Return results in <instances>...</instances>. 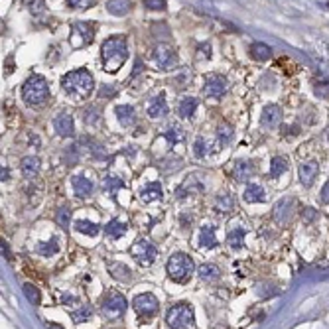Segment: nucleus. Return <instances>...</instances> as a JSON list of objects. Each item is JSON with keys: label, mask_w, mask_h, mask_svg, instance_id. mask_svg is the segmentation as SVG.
<instances>
[{"label": "nucleus", "mask_w": 329, "mask_h": 329, "mask_svg": "<svg viewBox=\"0 0 329 329\" xmlns=\"http://www.w3.org/2000/svg\"><path fill=\"white\" fill-rule=\"evenodd\" d=\"M93 87H95V81H93V75L87 69L69 71L61 79V89L65 93V97L69 101H73L75 105L83 103L93 93Z\"/></svg>", "instance_id": "nucleus-1"}, {"label": "nucleus", "mask_w": 329, "mask_h": 329, "mask_svg": "<svg viewBox=\"0 0 329 329\" xmlns=\"http://www.w3.org/2000/svg\"><path fill=\"white\" fill-rule=\"evenodd\" d=\"M101 57H103V67L107 73H114L122 67V63L128 57V46L125 36H112L103 42L101 48Z\"/></svg>", "instance_id": "nucleus-2"}, {"label": "nucleus", "mask_w": 329, "mask_h": 329, "mask_svg": "<svg viewBox=\"0 0 329 329\" xmlns=\"http://www.w3.org/2000/svg\"><path fill=\"white\" fill-rule=\"evenodd\" d=\"M22 99L26 107L30 109H44L50 101V85L42 75H32L24 87H22Z\"/></svg>", "instance_id": "nucleus-3"}, {"label": "nucleus", "mask_w": 329, "mask_h": 329, "mask_svg": "<svg viewBox=\"0 0 329 329\" xmlns=\"http://www.w3.org/2000/svg\"><path fill=\"white\" fill-rule=\"evenodd\" d=\"M166 270H168V276L174 282L185 284L191 278V274H193V260L185 255V253H176V255L168 260Z\"/></svg>", "instance_id": "nucleus-4"}, {"label": "nucleus", "mask_w": 329, "mask_h": 329, "mask_svg": "<svg viewBox=\"0 0 329 329\" xmlns=\"http://www.w3.org/2000/svg\"><path fill=\"white\" fill-rule=\"evenodd\" d=\"M166 323L170 329H191L195 323V315L191 306L187 304H176L166 313Z\"/></svg>", "instance_id": "nucleus-5"}, {"label": "nucleus", "mask_w": 329, "mask_h": 329, "mask_svg": "<svg viewBox=\"0 0 329 329\" xmlns=\"http://www.w3.org/2000/svg\"><path fill=\"white\" fill-rule=\"evenodd\" d=\"M130 255L132 258L140 264V266H152L154 264V260H156V256H158V249L146 240V238H138L132 246H130Z\"/></svg>", "instance_id": "nucleus-6"}, {"label": "nucleus", "mask_w": 329, "mask_h": 329, "mask_svg": "<svg viewBox=\"0 0 329 329\" xmlns=\"http://www.w3.org/2000/svg\"><path fill=\"white\" fill-rule=\"evenodd\" d=\"M127 300H125V296L118 292H109L105 296V300L101 302V311H103V315L105 317H109V319H116V317H120L125 311H127Z\"/></svg>", "instance_id": "nucleus-7"}, {"label": "nucleus", "mask_w": 329, "mask_h": 329, "mask_svg": "<svg viewBox=\"0 0 329 329\" xmlns=\"http://www.w3.org/2000/svg\"><path fill=\"white\" fill-rule=\"evenodd\" d=\"M132 308L140 315V319H150V317H154L158 313L160 304H158V300H156L154 294L146 292V294H138L132 300Z\"/></svg>", "instance_id": "nucleus-8"}, {"label": "nucleus", "mask_w": 329, "mask_h": 329, "mask_svg": "<svg viewBox=\"0 0 329 329\" xmlns=\"http://www.w3.org/2000/svg\"><path fill=\"white\" fill-rule=\"evenodd\" d=\"M227 93V79L219 73H211L205 79L203 85V95L209 99H221Z\"/></svg>", "instance_id": "nucleus-9"}, {"label": "nucleus", "mask_w": 329, "mask_h": 329, "mask_svg": "<svg viewBox=\"0 0 329 329\" xmlns=\"http://www.w3.org/2000/svg\"><path fill=\"white\" fill-rule=\"evenodd\" d=\"M294 213H296V201H294V197H282L274 205V211H272L274 221L280 223V225H286L288 221H292Z\"/></svg>", "instance_id": "nucleus-10"}, {"label": "nucleus", "mask_w": 329, "mask_h": 329, "mask_svg": "<svg viewBox=\"0 0 329 329\" xmlns=\"http://www.w3.org/2000/svg\"><path fill=\"white\" fill-rule=\"evenodd\" d=\"M152 57H154L156 65L162 67V69H170V67L176 65V52H174L168 44H158V46L154 48Z\"/></svg>", "instance_id": "nucleus-11"}, {"label": "nucleus", "mask_w": 329, "mask_h": 329, "mask_svg": "<svg viewBox=\"0 0 329 329\" xmlns=\"http://www.w3.org/2000/svg\"><path fill=\"white\" fill-rule=\"evenodd\" d=\"M54 128H55V132H57L59 136H63V138H71V136H75L73 116H71L69 112H65V110L59 112L54 120Z\"/></svg>", "instance_id": "nucleus-12"}, {"label": "nucleus", "mask_w": 329, "mask_h": 329, "mask_svg": "<svg viewBox=\"0 0 329 329\" xmlns=\"http://www.w3.org/2000/svg\"><path fill=\"white\" fill-rule=\"evenodd\" d=\"M280 120H282V109L278 105H266L262 114H260V125L268 130H272L280 125Z\"/></svg>", "instance_id": "nucleus-13"}, {"label": "nucleus", "mask_w": 329, "mask_h": 329, "mask_svg": "<svg viewBox=\"0 0 329 329\" xmlns=\"http://www.w3.org/2000/svg\"><path fill=\"white\" fill-rule=\"evenodd\" d=\"M95 37V26L91 22H75L73 24V39H81V46L91 44Z\"/></svg>", "instance_id": "nucleus-14"}, {"label": "nucleus", "mask_w": 329, "mask_h": 329, "mask_svg": "<svg viewBox=\"0 0 329 329\" xmlns=\"http://www.w3.org/2000/svg\"><path fill=\"white\" fill-rule=\"evenodd\" d=\"M298 174H300V182H302V185L310 187L311 183L315 182L317 174H319V164H317V162H304V164L300 166Z\"/></svg>", "instance_id": "nucleus-15"}, {"label": "nucleus", "mask_w": 329, "mask_h": 329, "mask_svg": "<svg viewBox=\"0 0 329 329\" xmlns=\"http://www.w3.org/2000/svg\"><path fill=\"white\" fill-rule=\"evenodd\" d=\"M148 116L150 118H162L168 114V103H166L164 95H158V97H154L152 101H150V105H148Z\"/></svg>", "instance_id": "nucleus-16"}, {"label": "nucleus", "mask_w": 329, "mask_h": 329, "mask_svg": "<svg viewBox=\"0 0 329 329\" xmlns=\"http://www.w3.org/2000/svg\"><path fill=\"white\" fill-rule=\"evenodd\" d=\"M162 195H164V189H162V185L158 182H150L146 187H142V191H140V199L144 203L158 201V199H162Z\"/></svg>", "instance_id": "nucleus-17"}, {"label": "nucleus", "mask_w": 329, "mask_h": 329, "mask_svg": "<svg viewBox=\"0 0 329 329\" xmlns=\"http://www.w3.org/2000/svg\"><path fill=\"white\" fill-rule=\"evenodd\" d=\"M73 191L77 197H89L93 193V189H95V185H93V182H89L85 176H75L73 178Z\"/></svg>", "instance_id": "nucleus-18"}, {"label": "nucleus", "mask_w": 329, "mask_h": 329, "mask_svg": "<svg viewBox=\"0 0 329 329\" xmlns=\"http://www.w3.org/2000/svg\"><path fill=\"white\" fill-rule=\"evenodd\" d=\"M114 114L122 127H132L136 122V112H134V107H130V105H118L114 109Z\"/></svg>", "instance_id": "nucleus-19"}, {"label": "nucleus", "mask_w": 329, "mask_h": 329, "mask_svg": "<svg viewBox=\"0 0 329 329\" xmlns=\"http://www.w3.org/2000/svg\"><path fill=\"white\" fill-rule=\"evenodd\" d=\"M242 199L246 203H262L266 199V193H264V187L260 183H251L244 193H242Z\"/></svg>", "instance_id": "nucleus-20"}, {"label": "nucleus", "mask_w": 329, "mask_h": 329, "mask_svg": "<svg viewBox=\"0 0 329 329\" xmlns=\"http://www.w3.org/2000/svg\"><path fill=\"white\" fill-rule=\"evenodd\" d=\"M199 246L201 249H215L217 237H215V227L213 225H203L199 231Z\"/></svg>", "instance_id": "nucleus-21"}, {"label": "nucleus", "mask_w": 329, "mask_h": 329, "mask_svg": "<svg viewBox=\"0 0 329 329\" xmlns=\"http://www.w3.org/2000/svg\"><path fill=\"white\" fill-rule=\"evenodd\" d=\"M36 253L42 256H46V258H50V256H54L59 253V238L57 237H52L50 240H44V242H37L36 244Z\"/></svg>", "instance_id": "nucleus-22"}, {"label": "nucleus", "mask_w": 329, "mask_h": 329, "mask_svg": "<svg viewBox=\"0 0 329 329\" xmlns=\"http://www.w3.org/2000/svg\"><path fill=\"white\" fill-rule=\"evenodd\" d=\"M244 235H246V229L244 227H235L233 231H229L227 235V244L233 249V251H238L244 246Z\"/></svg>", "instance_id": "nucleus-23"}, {"label": "nucleus", "mask_w": 329, "mask_h": 329, "mask_svg": "<svg viewBox=\"0 0 329 329\" xmlns=\"http://www.w3.org/2000/svg\"><path fill=\"white\" fill-rule=\"evenodd\" d=\"M132 8V0H109L107 10L112 16H127Z\"/></svg>", "instance_id": "nucleus-24"}, {"label": "nucleus", "mask_w": 329, "mask_h": 329, "mask_svg": "<svg viewBox=\"0 0 329 329\" xmlns=\"http://www.w3.org/2000/svg\"><path fill=\"white\" fill-rule=\"evenodd\" d=\"M20 168H22V174L26 178H36L37 172H39V160L36 156H26V158H22Z\"/></svg>", "instance_id": "nucleus-25"}, {"label": "nucleus", "mask_w": 329, "mask_h": 329, "mask_svg": "<svg viewBox=\"0 0 329 329\" xmlns=\"http://www.w3.org/2000/svg\"><path fill=\"white\" fill-rule=\"evenodd\" d=\"M73 229L77 231V233H81V235H89V237H97L99 231H101V227H99L97 223H91V221H87V219L75 221Z\"/></svg>", "instance_id": "nucleus-26"}, {"label": "nucleus", "mask_w": 329, "mask_h": 329, "mask_svg": "<svg viewBox=\"0 0 329 329\" xmlns=\"http://www.w3.org/2000/svg\"><path fill=\"white\" fill-rule=\"evenodd\" d=\"M284 172H288V160H286L284 156H276V158H272V162H270V178H272V180H278Z\"/></svg>", "instance_id": "nucleus-27"}, {"label": "nucleus", "mask_w": 329, "mask_h": 329, "mask_svg": "<svg viewBox=\"0 0 329 329\" xmlns=\"http://www.w3.org/2000/svg\"><path fill=\"white\" fill-rule=\"evenodd\" d=\"M255 172V168L251 162H246V160H238L237 164H235V180L237 182H244V180H249L251 178V174Z\"/></svg>", "instance_id": "nucleus-28"}, {"label": "nucleus", "mask_w": 329, "mask_h": 329, "mask_svg": "<svg viewBox=\"0 0 329 329\" xmlns=\"http://www.w3.org/2000/svg\"><path fill=\"white\" fill-rule=\"evenodd\" d=\"M125 233H127V225L118 219L110 221L109 225L105 227V235H107L109 238H120Z\"/></svg>", "instance_id": "nucleus-29"}, {"label": "nucleus", "mask_w": 329, "mask_h": 329, "mask_svg": "<svg viewBox=\"0 0 329 329\" xmlns=\"http://www.w3.org/2000/svg\"><path fill=\"white\" fill-rule=\"evenodd\" d=\"M109 270L112 278H116V280H120V282H130L132 280V272L128 270L125 264H120V262H114V264H109Z\"/></svg>", "instance_id": "nucleus-30"}, {"label": "nucleus", "mask_w": 329, "mask_h": 329, "mask_svg": "<svg viewBox=\"0 0 329 329\" xmlns=\"http://www.w3.org/2000/svg\"><path fill=\"white\" fill-rule=\"evenodd\" d=\"M251 55L258 59V61H264V59H270L272 57V50L266 46V44H262V42H256L251 46Z\"/></svg>", "instance_id": "nucleus-31"}, {"label": "nucleus", "mask_w": 329, "mask_h": 329, "mask_svg": "<svg viewBox=\"0 0 329 329\" xmlns=\"http://www.w3.org/2000/svg\"><path fill=\"white\" fill-rule=\"evenodd\" d=\"M219 276H221V272L215 264H209V262H207V264H201V266H199V278H201L203 282H215Z\"/></svg>", "instance_id": "nucleus-32"}, {"label": "nucleus", "mask_w": 329, "mask_h": 329, "mask_svg": "<svg viewBox=\"0 0 329 329\" xmlns=\"http://www.w3.org/2000/svg\"><path fill=\"white\" fill-rule=\"evenodd\" d=\"M195 109H197V101H195L193 97H187V99H183L182 103H180L178 112H180L182 118H189V116H193Z\"/></svg>", "instance_id": "nucleus-33"}, {"label": "nucleus", "mask_w": 329, "mask_h": 329, "mask_svg": "<svg viewBox=\"0 0 329 329\" xmlns=\"http://www.w3.org/2000/svg\"><path fill=\"white\" fill-rule=\"evenodd\" d=\"M233 207H235V201H233V197L229 193H221L217 197V201H215V209L221 211V213H229V211H233Z\"/></svg>", "instance_id": "nucleus-34"}, {"label": "nucleus", "mask_w": 329, "mask_h": 329, "mask_svg": "<svg viewBox=\"0 0 329 329\" xmlns=\"http://www.w3.org/2000/svg\"><path fill=\"white\" fill-rule=\"evenodd\" d=\"M71 317H73L75 323H83V321H89L93 317V310L89 306H79L71 311Z\"/></svg>", "instance_id": "nucleus-35"}, {"label": "nucleus", "mask_w": 329, "mask_h": 329, "mask_svg": "<svg viewBox=\"0 0 329 329\" xmlns=\"http://www.w3.org/2000/svg\"><path fill=\"white\" fill-rule=\"evenodd\" d=\"M24 296L28 298V302H30L32 306H37V304L42 302V292L37 290L34 284H30V282L24 284Z\"/></svg>", "instance_id": "nucleus-36"}, {"label": "nucleus", "mask_w": 329, "mask_h": 329, "mask_svg": "<svg viewBox=\"0 0 329 329\" xmlns=\"http://www.w3.org/2000/svg\"><path fill=\"white\" fill-rule=\"evenodd\" d=\"M217 138H219L221 146H227L231 142V138H233V128H231V125L223 122L219 127V130H217Z\"/></svg>", "instance_id": "nucleus-37"}, {"label": "nucleus", "mask_w": 329, "mask_h": 329, "mask_svg": "<svg viewBox=\"0 0 329 329\" xmlns=\"http://www.w3.org/2000/svg\"><path fill=\"white\" fill-rule=\"evenodd\" d=\"M209 152H211V144H209L205 138L199 136V138L195 140V144H193V154H195L197 158H205Z\"/></svg>", "instance_id": "nucleus-38"}, {"label": "nucleus", "mask_w": 329, "mask_h": 329, "mask_svg": "<svg viewBox=\"0 0 329 329\" xmlns=\"http://www.w3.org/2000/svg\"><path fill=\"white\" fill-rule=\"evenodd\" d=\"M85 122L89 127H99L101 125V110L99 107H89L87 112H85Z\"/></svg>", "instance_id": "nucleus-39"}, {"label": "nucleus", "mask_w": 329, "mask_h": 329, "mask_svg": "<svg viewBox=\"0 0 329 329\" xmlns=\"http://www.w3.org/2000/svg\"><path fill=\"white\" fill-rule=\"evenodd\" d=\"M122 187H125V182H122L120 178H112V176H109V178L105 180V189L109 191L110 195H116V191L122 189Z\"/></svg>", "instance_id": "nucleus-40"}, {"label": "nucleus", "mask_w": 329, "mask_h": 329, "mask_svg": "<svg viewBox=\"0 0 329 329\" xmlns=\"http://www.w3.org/2000/svg\"><path fill=\"white\" fill-rule=\"evenodd\" d=\"M164 138L170 142V146H174V144L182 142L185 136H183V130H180V128H170L168 132H164Z\"/></svg>", "instance_id": "nucleus-41"}, {"label": "nucleus", "mask_w": 329, "mask_h": 329, "mask_svg": "<svg viewBox=\"0 0 329 329\" xmlns=\"http://www.w3.org/2000/svg\"><path fill=\"white\" fill-rule=\"evenodd\" d=\"M69 219H71V213H69L67 207H61V209L57 211V215H55L57 225H61V227H67V225H69Z\"/></svg>", "instance_id": "nucleus-42"}, {"label": "nucleus", "mask_w": 329, "mask_h": 329, "mask_svg": "<svg viewBox=\"0 0 329 329\" xmlns=\"http://www.w3.org/2000/svg\"><path fill=\"white\" fill-rule=\"evenodd\" d=\"M61 304L63 306H67V308H79V298L73 296L71 292H63L61 294Z\"/></svg>", "instance_id": "nucleus-43"}, {"label": "nucleus", "mask_w": 329, "mask_h": 329, "mask_svg": "<svg viewBox=\"0 0 329 329\" xmlns=\"http://www.w3.org/2000/svg\"><path fill=\"white\" fill-rule=\"evenodd\" d=\"M26 4H28V8H30L34 14H39V12H44V8H46L44 0H26Z\"/></svg>", "instance_id": "nucleus-44"}, {"label": "nucleus", "mask_w": 329, "mask_h": 329, "mask_svg": "<svg viewBox=\"0 0 329 329\" xmlns=\"http://www.w3.org/2000/svg\"><path fill=\"white\" fill-rule=\"evenodd\" d=\"M67 4L71 6V8H89V6H93L95 4V0H67Z\"/></svg>", "instance_id": "nucleus-45"}, {"label": "nucleus", "mask_w": 329, "mask_h": 329, "mask_svg": "<svg viewBox=\"0 0 329 329\" xmlns=\"http://www.w3.org/2000/svg\"><path fill=\"white\" fill-rule=\"evenodd\" d=\"M144 6L150 10H164L166 0H144Z\"/></svg>", "instance_id": "nucleus-46"}, {"label": "nucleus", "mask_w": 329, "mask_h": 329, "mask_svg": "<svg viewBox=\"0 0 329 329\" xmlns=\"http://www.w3.org/2000/svg\"><path fill=\"white\" fill-rule=\"evenodd\" d=\"M315 95L319 99H327L329 97V83H317L315 85Z\"/></svg>", "instance_id": "nucleus-47"}, {"label": "nucleus", "mask_w": 329, "mask_h": 329, "mask_svg": "<svg viewBox=\"0 0 329 329\" xmlns=\"http://www.w3.org/2000/svg\"><path fill=\"white\" fill-rule=\"evenodd\" d=\"M315 219H317V211L311 209V207H306V209H304V221H306V223H311V221H315Z\"/></svg>", "instance_id": "nucleus-48"}, {"label": "nucleus", "mask_w": 329, "mask_h": 329, "mask_svg": "<svg viewBox=\"0 0 329 329\" xmlns=\"http://www.w3.org/2000/svg\"><path fill=\"white\" fill-rule=\"evenodd\" d=\"M319 199H321V203L329 205V182L323 185V189H321V193H319Z\"/></svg>", "instance_id": "nucleus-49"}, {"label": "nucleus", "mask_w": 329, "mask_h": 329, "mask_svg": "<svg viewBox=\"0 0 329 329\" xmlns=\"http://www.w3.org/2000/svg\"><path fill=\"white\" fill-rule=\"evenodd\" d=\"M0 178H2V182H8V180H10V172H8V168H4V166H2V172H0Z\"/></svg>", "instance_id": "nucleus-50"}, {"label": "nucleus", "mask_w": 329, "mask_h": 329, "mask_svg": "<svg viewBox=\"0 0 329 329\" xmlns=\"http://www.w3.org/2000/svg\"><path fill=\"white\" fill-rule=\"evenodd\" d=\"M2 255L6 256L8 260H12V255H10V249H8V244H6L4 240H2Z\"/></svg>", "instance_id": "nucleus-51"}, {"label": "nucleus", "mask_w": 329, "mask_h": 329, "mask_svg": "<svg viewBox=\"0 0 329 329\" xmlns=\"http://www.w3.org/2000/svg\"><path fill=\"white\" fill-rule=\"evenodd\" d=\"M114 93H116V89H114V87H109V89H103L99 95H101V97H110V95H114Z\"/></svg>", "instance_id": "nucleus-52"}, {"label": "nucleus", "mask_w": 329, "mask_h": 329, "mask_svg": "<svg viewBox=\"0 0 329 329\" xmlns=\"http://www.w3.org/2000/svg\"><path fill=\"white\" fill-rule=\"evenodd\" d=\"M140 71H142V61L138 59V61H136V67H134V73H132V77H136V75L140 73Z\"/></svg>", "instance_id": "nucleus-53"}]
</instances>
